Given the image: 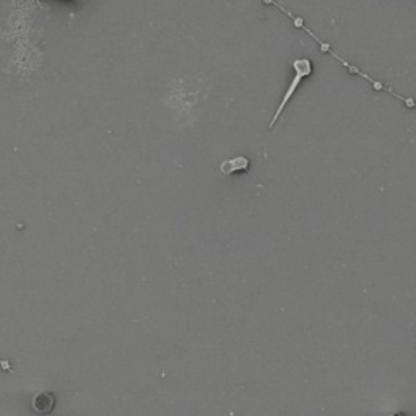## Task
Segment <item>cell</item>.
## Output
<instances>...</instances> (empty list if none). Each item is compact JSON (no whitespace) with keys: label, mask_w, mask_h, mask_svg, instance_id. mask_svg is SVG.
<instances>
[{"label":"cell","mask_w":416,"mask_h":416,"mask_svg":"<svg viewBox=\"0 0 416 416\" xmlns=\"http://www.w3.org/2000/svg\"><path fill=\"white\" fill-rule=\"evenodd\" d=\"M249 164H251V161L246 156H233V158H228L225 161H221L220 164V173L225 176H233L238 173H246L249 169Z\"/></svg>","instance_id":"obj_2"},{"label":"cell","mask_w":416,"mask_h":416,"mask_svg":"<svg viewBox=\"0 0 416 416\" xmlns=\"http://www.w3.org/2000/svg\"><path fill=\"white\" fill-rule=\"evenodd\" d=\"M293 68H294V72H296V75H294V78H293V83H291V85H290V88H288V91H286V95H285L283 101H281V104L278 106V109H276V113H275V115H274V119H272V122L269 124V129H274L275 122L280 119V114L283 113L285 106L288 104V101L291 100V96H293L294 90H296V88H298L299 83L303 82V78L309 77V75H311V72H312V66H311V62L308 61V59H299V61H294V62H293Z\"/></svg>","instance_id":"obj_1"}]
</instances>
